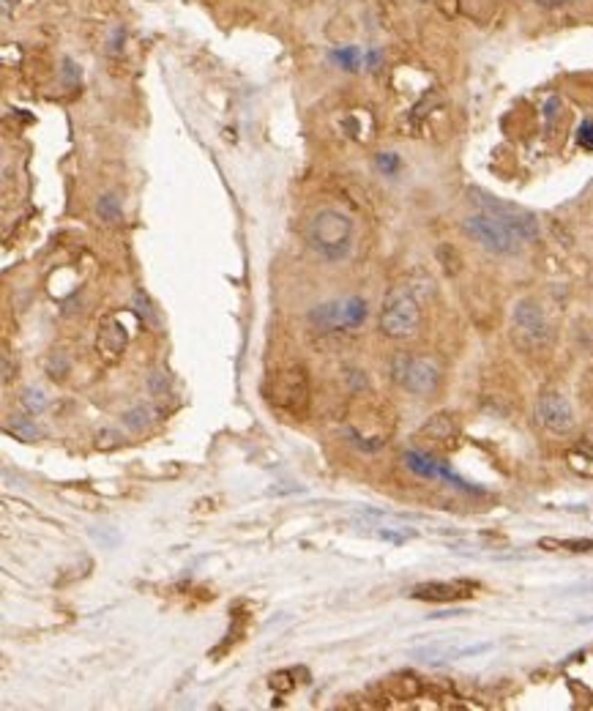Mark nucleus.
<instances>
[{
	"label": "nucleus",
	"mask_w": 593,
	"mask_h": 711,
	"mask_svg": "<svg viewBox=\"0 0 593 711\" xmlns=\"http://www.w3.org/2000/svg\"><path fill=\"white\" fill-rule=\"evenodd\" d=\"M432 282H402L386 296L380 312V331L391 340H408L421 326V301L430 296Z\"/></svg>",
	"instance_id": "f257e3e1"
},
{
	"label": "nucleus",
	"mask_w": 593,
	"mask_h": 711,
	"mask_svg": "<svg viewBox=\"0 0 593 711\" xmlns=\"http://www.w3.org/2000/svg\"><path fill=\"white\" fill-rule=\"evenodd\" d=\"M306 238L320 257L337 263L347 257L353 247V219L337 208H323L312 216L306 228Z\"/></svg>",
	"instance_id": "f03ea898"
},
{
	"label": "nucleus",
	"mask_w": 593,
	"mask_h": 711,
	"mask_svg": "<svg viewBox=\"0 0 593 711\" xmlns=\"http://www.w3.org/2000/svg\"><path fill=\"white\" fill-rule=\"evenodd\" d=\"M366 321V301L350 296L342 301H325L309 309V323L320 331H350Z\"/></svg>",
	"instance_id": "7ed1b4c3"
},
{
	"label": "nucleus",
	"mask_w": 593,
	"mask_h": 711,
	"mask_svg": "<svg viewBox=\"0 0 593 711\" xmlns=\"http://www.w3.org/2000/svg\"><path fill=\"white\" fill-rule=\"evenodd\" d=\"M470 197L476 200V206L484 211V214H489V216H495V219H501L506 228L511 230L520 241H536L539 238V222H536V216L533 214H528L523 208L511 206V203H503L498 197H492V194H487V192H481V189H470Z\"/></svg>",
	"instance_id": "20e7f679"
},
{
	"label": "nucleus",
	"mask_w": 593,
	"mask_h": 711,
	"mask_svg": "<svg viewBox=\"0 0 593 711\" xmlns=\"http://www.w3.org/2000/svg\"><path fill=\"white\" fill-rule=\"evenodd\" d=\"M465 233L479 241L487 252L492 254H517L520 252V238L511 230L503 225L501 219L489 216V214H473L465 219Z\"/></svg>",
	"instance_id": "39448f33"
},
{
	"label": "nucleus",
	"mask_w": 593,
	"mask_h": 711,
	"mask_svg": "<svg viewBox=\"0 0 593 711\" xmlns=\"http://www.w3.org/2000/svg\"><path fill=\"white\" fill-rule=\"evenodd\" d=\"M511 326H514L511 328L514 342L520 345L523 350H542L544 345H549V323L544 318V312L539 309V304L520 301L514 307Z\"/></svg>",
	"instance_id": "423d86ee"
},
{
	"label": "nucleus",
	"mask_w": 593,
	"mask_h": 711,
	"mask_svg": "<svg viewBox=\"0 0 593 711\" xmlns=\"http://www.w3.org/2000/svg\"><path fill=\"white\" fill-rule=\"evenodd\" d=\"M394 378L416 397H430L440 383V367L424 356H399L394 361Z\"/></svg>",
	"instance_id": "0eeeda50"
},
{
	"label": "nucleus",
	"mask_w": 593,
	"mask_h": 711,
	"mask_svg": "<svg viewBox=\"0 0 593 711\" xmlns=\"http://www.w3.org/2000/svg\"><path fill=\"white\" fill-rule=\"evenodd\" d=\"M274 405L282 411L290 413H304L306 402H309V383L304 369H287L282 375H276L274 381Z\"/></svg>",
	"instance_id": "6e6552de"
},
{
	"label": "nucleus",
	"mask_w": 593,
	"mask_h": 711,
	"mask_svg": "<svg viewBox=\"0 0 593 711\" xmlns=\"http://www.w3.org/2000/svg\"><path fill=\"white\" fill-rule=\"evenodd\" d=\"M402 459H405V465L411 468L413 474L421 476V479H443V482H449L451 487L462 490V493H484L481 487L468 484L459 474H454L443 459H435L432 455H424V452H405Z\"/></svg>",
	"instance_id": "1a4fd4ad"
},
{
	"label": "nucleus",
	"mask_w": 593,
	"mask_h": 711,
	"mask_svg": "<svg viewBox=\"0 0 593 711\" xmlns=\"http://www.w3.org/2000/svg\"><path fill=\"white\" fill-rule=\"evenodd\" d=\"M536 419L542 427H547L549 433H558V435H566L574 430V411H571L569 400L558 391H547L539 397Z\"/></svg>",
	"instance_id": "9d476101"
},
{
	"label": "nucleus",
	"mask_w": 593,
	"mask_h": 711,
	"mask_svg": "<svg viewBox=\"0 0 593 711\" xmlns=\"http://www.w3.org/2000/svg\"><path fill=\"white\" fill-rule=\"evenodd\" d=\"M470 594H473V583H421L411 591L413 599H424V602H454Z\"/></svg>",
	"instance_id": "9b49d317"
},
{
	"label": "nucleus",
	"mask_w": 593,
	"mask_h": 711,
	"mask_svg": "<svg viewBox=\"0 0 593 711\" xmlns=\"http://www.w3.org/2000/svg\"><path fill=\"white\" fill-rule=\"evenodd\" d=\"M126 328L118 323V318H107L99 328V353L107 359V361H115L123 347H126Z\"/></svg>",
	"instance_id": "f8f14e48"
},
{
	"label": "nucleus",
	"mask_w": 593,
	"mask_h": 711,
	"mask_svg": "<svg viewBox=\"0 0 593 711\" xmlns=\"http://www.w3.org/2000/svg\"><path fill=\"white\" fill-rule=\"evenodd\" d=\"M154 416H156L154 408H148V405H137V408H129L126 413H120V421H123V427H126V430H132V433H142V430H148V427L154 424Z\"/></svg>",
	"instance_id": "ddd939ff"
},
{
	"label": "nucleus",
	"mask_w": 593,
	"mask_h": 711,
	"mask_svg": "<svg viewBox=\"0 0 593 711\" xmlns=\"http://www.w3.org/2000/svg\"><path fill=\"white\" fill-rule=\"evenodd\" d=\"M539 545L544 550H571V552L593 550V539H542Z\"/></svg>",
	"instance_id": "4468645a"
},
{
	"label": "nucleus",
	"mask_w": 593,
	"mask_h": 711,
	"mask_svg": "<svg viewBox=\"0 0 593 711\" xmlns=\"http://www.w3.org/2000/svg\"><path fill=\"white\" fill-rule=\"evenodd\" d=\"M96 214H99V219H104V222H120V216H123V211H120V203H118V197L115 194H101L99 197V206H96Z\"/></svg>",
	"instance_id": "2eb2a0df"
},
{
	"label": "nucleus",
	"mask_w": 593,
	"mask_h": 711,
	"mask_svg": "<svg viewBox=\"0 0 593 711\" xmlns=\"http://www.w3.org/2000/svg\"><path fill=\"white\" fill-rule=\"evenodd\" d=\"M331 61L334 63H339L344 71H358V66H361V49L358 47H342V49H337L334 55H331Z\"/></svg>",
	"instance_id": "dca6fc26"
},
{
	"label": "nucleus",
	"mask_w": 593,
	"mask_h": 711,
	"mask_svg": "<svg viewBox=\"0 0 593 711\" xmlns=\"http://www.w3.org/2000/svg\"><path fill=\"white\" fill-rule=\"evenodd\" d=\"M6 433H14V435L23 438V440H36V438L42 435V433H39V427H36V424H30L25 416H17L14 421H6Z\"/></svg>",
	"instance_id": "f3484780"
},
{
	"label": "nucleus",
	"mask_w": 593,
	"mask_h": 711,
	"mask_svg": "<svg viewBox=\"0 0 593 711\" xmlns=\"http://www.w3.org/2000/svg\"><path fill=\"white\" fill-rule=\"evenodd\" d=\"M23 405H25V411L30 413V416H39V413H44V411H46V397H44V391H39V389H25V391H23Z\"/></svg>",
	"instance_id": "a211bd4d"
},
{
	"label": "nucleus",
	"mask_w": 593,
	"mask_h": 711,
	"mask_svg": "<svg viewBox=\"0 0 593 711\" xmlns=\"http://www.w3.org/2000/svg\"><path fill=\"white\" fill-rule=\"evenodd\" d=\"M377 170L383 173V175H397V170H399V156L394 154V151H383V154H377Z\"/></svg>",
	"instance_id": "6ab92c4d"
},
{
	"label": "nucleus",
	"mask_w": 593,
	"mask_h": 711,
	"mask_svg": "<svg viewBox=\"0 0 593 711\" xmlns=\"http://www.w3.org/2000/svg\"><path fill=\"white\" fill-rule=\"evenodd\" d=\"M148 389H151V394H156V397H164V394H167L170 383H167V375H164L161 369H154V372L148 375Z\"/></svg>",
	"instance_id": "aec40b11"
},
{
	"label": "nucleus",
	"mask_w": 593,
	"mask_h": 711,
	"mask_svg": "<svg viewBox=\"0 0 593 711\" xmlns=\"http://www.w3.org/2000/svg\"><path fill=\"white\" fill-rule=\"evenodd\" d=\"M558 115H561V99H558V96H549L547 101H544V123H547V129L555 126Z\"/></svg>",
	"instance_id": "412c9836"
},
{
	"label": "nucleus",
	"mask_w": 593,
	"mask_h": 711,
	"mask_svg": "<svg viewBox=\"0 0 593 711\" xmlns=\"http://www.w3.org/2000/svg\"><path fill=\"white\" fill-rule=\"evenodd\" d=\"M577 142H580L582 148L593 151V120H582V123H580V129H577Z\"/></svg>",
	"instance_id": "4be33fe9"
},
{
	"label": "nucleus",
	"mask_w": 593,
	"mask_h": 711,
	"mask_svg": "<svg viewBox=\"0 0 593 711\" xmlns=\"http://www.w3.org/2000/svg\"><path fill=\"white\" fill-rule=\"evenodd\" d=\"M99 449H113V446H120V435L113 433V430H101L99 433V440H96Z\"/></svg>",
	"instance_id": "5701e85b"
},
{
	"label": "nucleus",
	"mask_w": 593,
	"mask_h": 711,
	"mask_svg": "<svg viewBox=\"0 0 593 711\" xmlns=\"http://www.w3.org/2000/svg\"><path fill=\"white\" fill-rule=\"evenodd\" d=\"M63 82L66 85H77L80 82V66H74L71 61H66V66H63Z\"/></svg>",
	"instance_id": "b1692460"
},
{
	"label": "nucleus",
	"mask_w": 593,
	"mask_h": 711,
	"mask_svg": "<svg viewBox=\"0 0 593 711\" xmlns=\"http://www.w3.org/2000/svg\"><path fill=\"white\" fill-rule=\"evenodd\" d=\"M135 301L139 304V312H142V315H145V318H148L151 323H156V321H154V309H151V301L145 299L142 293H137V296H135Z\"/></svg>",
	"instance_id": "393cba45"
},
{
	"label": "nucleus",
	"mask_w": 593,
	"mask_h": 711,
	"mask_svg": "<svg viewBox=\"0 0 593 711\" xmlns=\"http://www.w3.org/2000/svg\"><path fill=\"white\" fill-rule=\"evenodd\" d=\"M366 63H369V69L372 71L377 69V66H380V52H375V49H372V52L366 55Z\"/></svg>",
	"instance_id": "a878e982"
},
{
	"label": "nucleus",
	"mask_w": 593,
	"mask_h": 711,
	"mask_svg": "<svg viewBox=\"0 0 593 711\" xmlns=\"http://www.w3.org/2000/svg\"><path fill=\"white\" fill-rule=\"evenodd\" d=\"M542 8H558V6H563L566 0H536Z\"/></svg>",
	"instance_id": "bb28decb"
}]
</instances>
